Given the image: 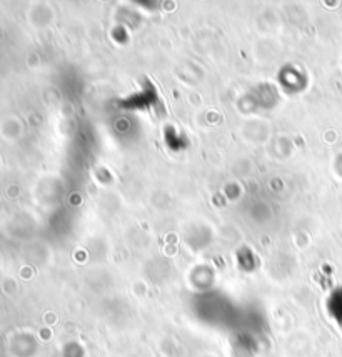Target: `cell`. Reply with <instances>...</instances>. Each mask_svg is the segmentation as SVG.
Listing matches in <instances>:
<instances>
[{"instance_id":"cell-1","label":"cell","mask_w":342,"mask_h":357,"mask_svg":"<svg viewBox=\"0 0 342 357\" xmlns=\"http://www.w3.org/2000/svg\"><path fill=\"white\" fill-rule=\"evenodd\" d=\"M334 305H336V317L339 319L341 324H342V291L337 292L336 299H334Z\"/></svg>"}]
</instances>
